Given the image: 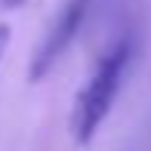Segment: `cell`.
Returning a JSON list of instances; mask_svg holds the SVG:
<instances>
[{"instance_id":"1","label":"cell","mask_w":151,"mask_h":151,"mask_svg":"<svg viewBox=\"0 0 151 151\" xmlns=\"http://www.w3.org/2000/svg\"><path fill=\"white\" fill-rule=\"evenodd\" d=\"M127 65H129V43L120 40L96 62L93 74L80 86L74 108H71V136L77 145H90L93 136L99 133V127L105 123V117L111 114V105L120 93Z\"/></svg>"},{"instance_id":"2","label":"cell","mask_w":151,"mask_h":151,"mask_svg":"<svg viewBox=\"0 0 151 151\" xmlns=\"http://www.w3.org/2000/svg\"><path fill=\"white\" fill-rule=\"evenodd\" d=\"M86 9H90V0H65V6L59 9L56 22L50 25L46 37L40 40L37 52H34V59H31V71H28L31 80H43L46 74L52 71V65L65 56V50L71 46V40L77 37L80 25H83V19H86Z\"/></svg>"},{"instance_id":"3","label":"cell","mask_w":151,"mask_h":151,"mask_svg":"<svg viewBox=\"0 0 151 151\" xmlns=\"http://www.w3.org/2000/svg\"><path fill=\"white\" fill-rule=\"evenodd\" d=\"M6 46H9V25H0V59H3Z\"/></svg>"},{"instance_id":"4","label":"cell","mask_w":151,"mask_h":151,"mask_svg":"<svg viewBox=\"0 0 151 151\" xmlns=\"http://www.w3.org/2000/svg\"><path fill=\"white\" fill-rule=\"evenodd\" d=\"M0 3H3V6H9V9H16V6H22L25 0H0Z\"/></svg>"}]
</instances>
